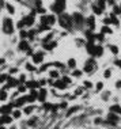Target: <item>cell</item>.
Masks as SVG:
<instances>
[{"instance_id":"1","label":"cell","mask_w":121,"mask_h":129,"mask_svg":"<svg viewBox=\"0 0 121 129\" xmlns=\"http://www.w3.org/2000/svg\"><path fill=\"white\" fill-rule=\"evenodd\" d=\"M59 23L61 27H64V29H71V26H72V16H69V15H67V14H63V15H60L59 18Z\"/></svg>"},{"instance_id":"2","label":"cell","mask_w":121,"mask_h":129,"mask_svg":"<svg viewBox=\"0 0 121 129\" xmlns=\"http://www.w3.org/2000/svg\"><path fill=\"white\" fill-rule=\"evenodd\" d=\"M3 31L6 34H12L14 33V24H12V20L10 18H6L3 22Z\"/></svg>"},{"instance_id":"3","label":"cell","mask_w":121,"mask_h":129,"mask_svg":"<svg viewBox=\"0 0 121 129\" xmlns=\"http://www.w3.org/2000/svg\"><path fill=\"white\" fill-rule=\"evenodd\" d=\"M64 7H65V1H64V0H56V3L52 6V10L55 11V12L61 14V11L64 10Z\"/></svg>"},{"instance_id":"4","label":"cell","mask_w":121,"mask_h":129,"mask_svg":"<svg viewBox=\"0 0 121 129\" xmlns=\"http://www.w3.org/2000/svg\"><path fill=\"white\" fill-rule=\"evenodd\" d=\"M72 22H75L78 26H80L84 20H83V16H82L79 12H75V14H72Z\"/></svg>"},{"instance_id":"5","label":"cell","mask_w":121,"mask_h":129,"mask_svg":"<svg viewBox=\"0 0 121 129\" xmlns=\"http://www.w3.org/2000/svg\"><path fill=\"white\" fill-rule=\"evenodd\" d=\"M94 65H95V61H94V60H89L86 63V65H84V68H83L84 72H91L94 69Z\"/></svg>"},{"instance_id":"6","label":"cell","mask_w":121,"mask_h":129,"mask_svg":"<svg viewBox=\"0 0 121 129\" xmlns=\"http://www.w3.org/2000/svg\"><path fill=\"white\" fill-rule=\"evenodd\" d=\"M34 14H35V12H31L29 16L23 18V23H24V24H29V26H31V24L34 23Z\"/></svg>"},{"instance_id":"7","label":"cell","mask_w":121,"mask_h":129,"mask_svg":"<svg viewBox=\"0 0 121 129\" xmlns=\"http://www.w3.org/2000/svg\"><path fill=\"white\" fill-rule=\"evenodd\" d=\"M37 99L40 102H45V99H46V90L45 88H41V90H40V94H38Z\"/></svg>"},{"instance_id":"8","label":"cell","mask_w":121,"mask_h":129,"mask_svg":"<svg viewBox=\"0 0 121 129\" xmlns=\"http://www.w3.org/2000/svg\"><path fill=\"white\" fill-rule=\"evenodd\" d=\"M18 49H19V50H29V49H30V48H29V42L27 41H21V42H19V45H18Z\"/></svg>"},{"instance_id":"9","label":"cell","mask_w":121,"mask_h":129,"mask_svg":"<svg viewBox=\"0 0 121 129\" xmlns=\"http://www.w3.org/2000/svg\"><path fill=\"white\" fill-rule=\"evenodd\" d=\"M42 60H44V54H42L41 52H38V53H35L34 56H33V61H34L35 64H38V63H41Z\"/></svg>"},{"instance_id":"10","label":"cell","mask_w":121,"mask_h":129,"mask_svg":"<svg viewBox=\"0 0 121 129\" xmlns=\"http://www.w3.org/2000/svg\"><path fill=\"white\" fill-rule=\"evenodd\" d=\"M0 113H1L3 115L10 114V113H11V106H10V105H4V106H1V107H0Z\"/></svg>"},{"instance_id":"11","label":"cell","mask_w":121,"mask_h":129,"mask_svg":"<svg viewBox=\"0 0 121 129\" xmlns=\"http://www.w3.org/2000/svg\"><path fill=\"white\" fill-rule=\"evenodd\" d=\"M26 101H27V98H26V97H21V98L16 99V102H15V106H16V107H21V106H23L24 103H26Z\"/></svg>"},{"instance_id":"12","label":"cell","mask_w":121,"mask_h":129,"mask_svg":"<svg viewBox=\"0 0 121 129\" xmlns=\"http://www.w3.org/2000/svg\"><path fill=\"white\" fill-rule=\"evenodd\" d=\"M86 48H87V52H89V54L94 56V49H95V45H94V42H87Z\"/></svg>"},{"instance_id":"13","label":"cell","mask_w":121,"mask_h":129,"mask_svg":"<svg viewBox=\"0 0 121 129\" xmlns=\"http://www.w3.org/2000/svg\"><path fill=\"white\" fill-rule=\"evenodd\" d=\"M55 87L59 88V90H64V88H67V83L65 81H63V80H59V81H56L55 83Z\"/></svg>"},{"instance_id":"14","label":"cell","mask_w":121,"mask_h":129,"mask_svg":"<svg viewBox=\"0 0 121 129\" xmlns=\"http://www.w3.org/2000/svg\"><path fill=\"white\" fill-rule=\"evenodd\" d=\"M16 84H18V80H15L14 78H10V76H8V79H7V88L8 87H15Z\"/></svg>"},{"instance_id":"15","label":"cell","mask_w":121,"mask_h":129,"mask_svg":"<svg viewBox=\"0 0 121 129\" xmlns=\"http://www.w3.org/2000/svg\"><path fill=\"white\" fill-rule=\"evenodd\" d=\"M117 118H118V115L114 114L113 112H110L109 114H107V120H109L110 122H113V124H114V122H117Z\"/></svg>"},{"instance_id":"16","label":"cell","mask_w":121,"mask_h":129,"mask_svg":"<svg viewBox=\"0 0 121 129\" xmlns=\"http://www.w3.org/2000/svg\"><path fill=\"white\" fill-rule=\"evenodd\" d=\"M26 88H40V83L38 81H27Z\"/></svg>"},{"instance_id":"17","label":"cell","mask_w":121,"mask_h":129,"mask_svg":"<svg viewBox=\"0 0 121 129\" xmlns=\"http://www.w3.org/2000/svg\"><path fill=\"white\" fill-rule=\"evenodd\" d=\"M0 121H1V125H3V124H6V122H7V124H10V122L12 121V118H11L8 114H6V115H1V117H0Z\"/></svg>"},{"instance_id":"18","label":"cell","mask_w":121,"mask_h":129,"mask_svg":"<svg viewBox=\"0 0 121 129\" xmlns=\"http://www.w3.org/2000/svg\"><path fill=\"white\" fill-rule=\"evenodd\" d=\"M87 24H89V27H90V29H94V27H95V18L90 16L89 19H87Z\"/></svg>"},{"instance_id":"19","label":"cell","mask_w":121,"mask_h":129,"mask_svg":"<svg viewBox=\"0 0 121 129\" xmlns=\"http://www.w3.org/2000/svg\"><path fill=\"white\" fill-rule=\"evenodd\" d=\"M102 52H104L102 46H97V45H95V49H94V56H101V54H102Z\"/></svg>"},{"instance_id":"20","label":"cell","mask_w":121,"mask_h":129,"mask_svg":"<svg viewBox=\"0 0 121 129\" xmlns=\"http://www.w3.org/2000/svg\"><path fill=\"white\" fill-rule=\"evenodd\" d=\"M68 65L71 68H75L76 67V60H75V58H69V60H68Z\"/></svg>"},{"instance_id":"21","label":"cell","mask_w":121,"mask_h":129,"mask_svg":"<svg viewBox=\"0 0 121 129\" xmlns=\"http://www.w3.org/2000/svg\"><path fill=\"white\" fill-rule=\"evenodd\" d=\"M93 10L95 11V14H98V15H101V14H102V10H101L97 4H94V6H93Z\"/></svg>"},{"instance_id":"22","label":"cell","mask_w":121,"mask_h":129,"mask_svg":"<svg viewBox=\"0 0 121 129\" xmlns=\"http://www.w3.org/2000/svg\"><path fill=\"white\" fill-rule=\"evenodd\" d=\"M109 49L112 50V53H113V54H117L118 53V48L114 46V45H110V46H109Z\"/></svg>"},{"instance_id":"23","label":"cell","mask_w":121,"mask_h":129,"mask_svg":"<svg viewBox=\"0 0 121 129\" xmlns=\"http://www.w3.org/2000/svg\"><path fill=\"white\" fill-rule=\"evenodd\" d=\"M56 46V42H53V44H44V48H45V49H53V48Z\"/></svg>"},{"instance_id":"24","label":"cell","mask_w":121,"mask_h":129,"mask_svg":"<svg viewBox=\"0 0 121 129\" xmlns=\"http://www.w3.org/2000/svg\"><path fill=\"white\" fill-rule=\"evenodd\" d=\"M0 99H1V101H6V99H7V92L4 91V90L0 92Z\"/></svg>"},{"instance_id":"25","label":"cell","mask_w":121,"mask_h":129,"mask_svg":"<svg viewBox=\"0 0 121 129\" xmlns=\"http://www.w3.org/2000/svg\"><path fill=\"white\" fill-rule=\"evenodd\" d=\"M46 18H48V23L49 24H53V23H55V16H53V15H49V16H46Z\"/></svg>"},{"instance_id":"26","label":"cell","mask_w":121,"mask_h":129,"mask_svg":"<svg viewBox=\"0 0 121 129\" xmlns=\"http://www.w3.org/2000/svg\"><path fill=\"white\" fill-rule=\"evenodd\" d=\"M101 31H102V34H105V33H106V34H110V33H112V30L109 29V27H106V26L102 27V30H101Z\"/></svg>"},{"instance_id":"27","label":"cell","mask_w":121,"mask_h":129,"mask_svg":"<svg viewBox=\"0 0 121 129\" xmlns=\"http://www.w3.org/2000/svg\"><path fill=\"white\" fill-rule=\"evenodd\" d=\"M40 20H41V24H45V26H48V18H46V16H41V19H40Z\"/></svg>"},{"instance_id":"28","label":"cell","mask_w":121,"mask_h":129,"mask_svg":"<svg viewBox=\"0 0 121 129\" xmlns=\"http://www.w3.org/2000/svg\"><path fill=\"white\" fill-rule=\"evenodd\" d=\"M7 79H8V76H7L6 73H1V75H0V83H3V81H6Z\"/></svg>"},{"instance_id":"29","label":"cell","mask_w":121,"mask_h":129,"mask_svg":"<svg viewBox=\"0 0 121 129\" xmlns=\"http://www.w3.org/2000/svg\"><path fill=\"white\" fill-rule=\"evenodd\" d=\"M6 6H7V10H8V12H10V14H14V12H15L14 7L11 6V4H6Z\"/></svg>"},{"instance_id":"30","label":"cell","mask_w":121,"mask_h":129,"mask_svg":"<svg viewBox=\"0 0 121 129\" xmlns=\"http://www.w3.org/2000/svg\"><path fill=\"white\" fill-rule=\"evenodd\" d=\"M21 114H22V113L19 112V110H15V112L12 113V115H14V118H19V117H21Z\"/></svg>"},{"instance_id":"31","label":"cell","mask_w":121,"mask_h":129,"mask_svg":"<svg viewBox=\"0 0 121 129\" xmlns=\"http://www.w3.org/2000/svg\"><path fill=\"white\" fill-rule=\"evenodd\" d=\"M98 7H99L101 10H104V7H105V0H99V1H98Z\"/></svg>"},{"instance_id":"32","label":"cell","mask_w":121,"mask_h":129,"mask_svg":"<svg viewBox=\"0 0 121 129\" xmlns=\"http://www.w3.org/2000/svg\"><path fill=\"white\" fill-rule=\"evenodd\" d=\"M31 112H33V106H29V107L24 109V113H26V114H30Z\"/></svg>"},{"instance_id":"33","label":"cell","mask_w":121,"mask_h":129,"mask_svg":"<svg viewBox=\"0 0 121 129\" xmlns=\"http://www.w3.org/2000/svg\"><path fill=\"white\" fill-rule=\"evenodd\" d=\"M110 73H112L110 69H106V71H105V73H104V76H105V78H110Z\"/></svg>"},{"instance_id":"34","label":"cell","mask_w":121,"mask_h":129,"mask_svg":"<svg viewBox=\"0 0 121 129\" xmlns=\"http://www.w3.org/2000/svg\"><path fill=\"white\" fill-rule=\"evenodd\" d=\"M57 76H59L57 71H52V72H50V78H57Z\"/></svg>"},{"instance_id":"35","label":"cell","mask_w":121,"mask_h":129,"mask_svg":"<svg viewBox=\"0 0 121 129\" xmlns=\"http://www.w3.org/2000/svg\"><path fill=\"white\" fill-rule=\"evenodd\" d=\"M73 76H75V78H79V76H80V75H82V72H80V71H73Z\"/></svg>"},{"instance_id":"36","label":"cell","mask_w":121,"mask_h":129,"mask_svg":"<svg viewBox=\"0 0 121 129\" xmlns=\"http://www.w3.org/2000/svg\"><path fill=\"white\" fill-rule=\"evenodd\" d=\"M35 122H37V118H35V117H34V118H33V120H30V121H29V125H34Z\"/></svg>"},{"instance_id":"37","label":"cell","mask_w":121,"mask_h":129,"mask_svg":"<svg viewBox=\"0 0 121 129\" xmlns=\"http://www.w3.org/2000/svg\"><path fill=\"white\" fill-rule=\"evenodd\" d=\"M50 65H52V64H46V65H44V67H41V69H40V71H45V69H48V68L50 67Z\"/></svg>"},{"instance_id":"38","label":"cell","mask_w":121,"mask_h":129,"mask_svg":"<svg viewBox=\"0 0 121 129\" xmlns=\"http://www.w3.org/2000/svg\"><path fill=\"white\" fill-rule=\"evenodd\" d=\"M102 87H104V84H102L101 81H99V83H97V90H98V91H99V90H102Z\"/></svg>"},{"instance_id":"39","label":"cell","mask_w":121,"mask_h":129,"mask_svg":"<svg viewBox=\"0 0 121 129\" xmlns=\"http://www.w3.org/2000/svg\"><path fill=\"white\" fill-rule=\"evenodd\" d=\"M26 69H29V71H34V67L30 65V64H27V65H26Z\"/></svg>"},{"instance_id":"40","label":"cell","mask_w":121,"mask_h":129,"mask_svg":"<svg viewBox=\"0 0 121 129\" xmlns=\"http://www.w3.org/2000/svg\"><path fill=\"white\" fill-rule=\"evenodd\" d=\"M27 35H29V34L26 33L24 30H22V31H21V37H23V38H24V37H27Z\"/></svg>"},{"instance_id":"41","label":"cell","mask_w":121,"mask_h":129,"mask_svg":"<svg viewBox=\"0 0 121 129\" xmlns=\"http://www.w3.org/2000/svg\"><path fill=\"white\" fill-rule=\"evenodd\" d=\"M37 12H41V14H44V12H45V8H41V7H38V8H37Z\"/></svg>"},{"instance_id":"42","label":"cell","mask_w":121,"mask_h":129,"mask_svg":"<svg viewBox=\"0 0 121 129\" xmlns=\"http://www.w3.org/2000/svg\"><path fill=\"white\" fill-rule=\"evenodd\" d=\"M114 14H120V7L114 6Z\"/></svg>"},{"instance_id":"43","label":"cell","mask_w":121,"mask_h":129,"mask_svg":"<svg viewBox=\"0 0 121 129\" xmlns=\"http://www.w3.org/2000/svg\"><path fill=\"white\" fill-rule=\"evenodd\" d=\"M50 107H53V105H50V103H45V109H46V110H49Z\"/></svg>"},{"instance_id":"44","label":"cell","mask_w":121,"mask_h":129,"mask_svg":"<svg viewBox=\"0 0 121 129\" xmlns=\"http://www.w3.org/2000/svg\"><path fill=\"white\" fill-rule=\"evenodd\" d=\"M84 86H86L87 88H90V87H91V86H93V84H91L90 81H84Z\"/></svg>"},{"instance_id":"45","label":"cell","mask_w":121,"mask_h":129,"mask_svg":"<svg viewBox=\"0 0 121 129\" xmlns=\"http://www.w3.org/2000/svg\"><path fill=\"white\" fill-rule=\"evenodd\" d=\"M24 90H26V87H23V86H22V87H19V88H18V91H19V92H23Z\"/></svg>"},{"instance_id":"46","label":"cell","mask_w":121,"mask_h":129,"mask_svg":"<svg viewBox=\"0 0 121 129\" xmlns=\"http://www.w3.org/2000/svg\"><path fill=\"white\" fill-rule=\"evenodd\" d=\"M110 22H112V20L109 19V18H106V19L104 20V23H105V24H109V23H110Z\"/></svg>"},{"instance_id":"47","label":"cell","mask_w":121,"mask_h":129,"mask_svg":"<svg viewBox=\"0 0 121 129\" xmlns=\"http://www.w3.org/2000/svg\"><path fill=\"white\" fill-rule=\"evenodd\" d=\"M35 4H37V7L41 6V0H35Z\"/></svg>"},{"instance_id":"48","label":"cell","mask_w":121,"mask_h":129,"mask_svg":"<svg viewBox=\"0 0 121 129\" xmlns=\"http://www.w3.org/2000/svg\"><path fill=\"white\" fill-rule=\"evenodd\" d=\"M4 64V58H0V65H3Z\"/></svg>"},{"instance_id":"49","label":"cell","mask_w":121,"mask_h":129,"mask_svg":"<svg viewBox=\"0 0 121 129\" xmlns=\"http://www.w3.org/2000/svg\"><path fill=\"white\" fill-rule=\"evenodd\" d=\"M109 1V4H114V0H107Z\"/></svg>"},{"instance_id":"50","label":"cell","mask_w":121,"mask_h":129,"mask_svg":"<svg viewBox=\"0 0 121 129\" xmlns=\"http://www.w3.org/2000/svg\"><path fill=\"white\" fill-rule=\"evenodd\" d=\"M0 129H6V128H4V126H3V125H0Z\"/></svg>"},{"instance_id":"51","label":"cell","mask_w":121,"mask_h":129,"mask_svg":"<svg viewBox=\"0 0 121 129\" xmlns=\"http://www.w3.org/2000/svg\"><path fill=\"white\" fill-rule=\"evenodd\" d=\"M120 12H121V7H120Z\"/></svg>"}]
</instances>
